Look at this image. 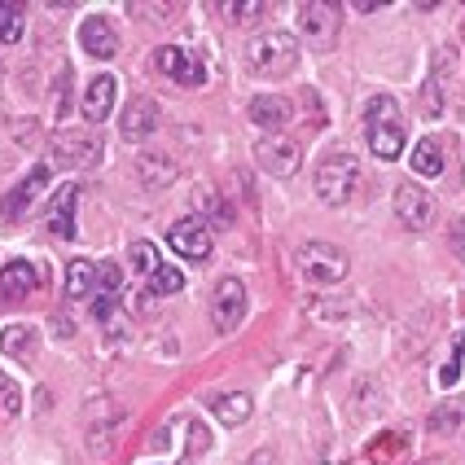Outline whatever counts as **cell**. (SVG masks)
<instances>
[{"mask_svg":"<svg viewBox=\"0 0 465 465\" xmlns=\"http://www.w3.org/2000/svg\"><path fill=\"white\" fill-rule=\"evenodd\" d=\"M154 71L163 79H172V84H181V88H203L207 84V62L189 45H163V49H154Z\"/></svg>","mask_w":465,"mask_h":465,"instance_id":"5b68a950","label":"cell"},{"mask_svg":"<svg viewBox=\"0 0 465 465\" xmlns=\"http://www.w3.org/2000/svg\"><path fill=\"white\" fill-rule=\"evenodd\" d=\"M246 62H251V71H259V75L282 79L299 66V45H294L290 31H263V35H255L246 45Z\"/></svg>","mask_w":465,"mask_h":465,"instance_id":"277c9868","label":"cell"},{"mask_svg":"<svg viewBox=\"0 0 465 465\" xmlns=\"http://www.w3.org/2000/svg\"><path fill=\"white\" fill-rule=\"evenodd\" d=\"M294 26H299V35H303L308 45H334L338 26H342V9H338V5H325V0H308V5H299Z\"/></svg>","mask_w":465,"mask_h":465,"instance_id":"52a82bcc","label":"cell"},{"mask_svg":"<svg viewBox=\"0 0 465 465\" xmlns=\"http://www.w3.org/2000/svg\"><path fill=\"white\" fill-rule=\"evenodd\" d=\"M124 290V268L119 263H102V294H119Z\"/></svg>","mask_w":465,"mask_h":465,"instance_id":"d6a6232c","label":"cell"},{"mask_svg":"<svg viewBox=\"0 0 465 465\" xmlns=\"http://www.w3.org/2000/svg\"><path fill=\"white\" fill-rule=\"evenodd\" d=\"M246 465H268V452H255V457H251Z\"/></svg>","mask_w":465,"mask_h":465,"instance_id":"d590c367","label":"cell"},{"mask_svg":"<svg viewBox=\"0 0 465 465\" xmlns=\"http://www.w3.org/2000/svg\"><path fill=\"white\" fill-rule=\"evenodd\" d=\"M242 316H246V285L237 277H224L215 285V294H211V325L220 334H229V330L242 325Z\"/></svg>","mask_w":465,"mask_h":465,"instance_id":"30bf717a","label":"cell"},{"mask_svg":"<svg viewBox=\"0 0 465 465\" xmlns=\"http://www.w3.org/2000/svg\"><path fill=\"white\" fill-rule=\"evenodd\" d=\"M114 97H119V84L114 75H93L88 79V88H84V97H79V114L88 119V124H102L114 114Z\"/></svg>","mask_w":465,"mask_h":465,"instance_id":"4fadbf2b","label":"cell"},{"mask_svg":"<svg viewBox=\"0 0 465 465\" xmlns=\"http://www.w3.org/2000/svg\"><path fill=\"white\" fill-rule=\"evenodd\" d=\"M211 413L220 417L224 426H242L246 417H251V409H255V400L246 395V391H224V395H207Z\"/></svg>","mask_w":465,"mask_h":465,"instance_id":"44dd1931","label":"cell"},{"mask_svg":"<svg viewBox=\"0 0 465 465\" xmlns=\"http://www.w3.org/2000/svg\"><path fill=\"white\" fill-rule=\"evenodd\" d=\"M465 426V400H443L440 409L430 413V430H440V435H457Z\"/></svg>","mask_w":465,"mask_h":465,"instance_id":"484cf974","label":"cell"},{"mask_svg":"<svg viewBox=\"0 0 465 465\" xmlns=\"http://www.w3.org/2000/svg\"><path fill=\"white\" fill-rule=\"evenodd\" d=\"M66 294H71L75 303H93V299L102 294V263L71 259V268H66Z\"/></svg>","mask_w":465,"mask_h":465,"instance_id":"e0dca14e","label":"cell"},{"mask_svg":"<svg viewBox=\"0 0 465 465\" xmlns=\"http://www.w3.org/2000/svg\"><path fill=\"white\" fill-rule=\"evenodd\" d=\"M255 163L268 172V176L290 181V176L303 167V150H299L294 141H285V136H268V141H259L255 145Z\"/></svg>","mask_w":465,"mask_h":465,"instance_id":"7c38bea8","label":"cell"},{"mask_svg":"<svg viewBox=\"0 0 465 465\" xmlns=\"http://www.w3.org/2000/svg\"><path fill=\"white\" fill-rule=\"evenodd\" d=\"M220 14H224L229 23L251 26V23H259V18L268 14V5H263V0H224V5H220Z\"/></svg>","mask_w":465,"mask_h":465,"instance_id":"83f0119b","label":"cell"},{"mask_svg":"<svg viewBox=\"0 0 465 465\" xmlns=\"http://www.w3.org/2000/svg\"><path fill=\"white\" fill-rule=\"evenodd\" d=\"M417 176H443V167H448V158H443V145L435 136H426V141H417L413 154H409Z\"/></svg>","mask_w":465,"mask_h":465,"instance_id":"603a6c76","label":"cell"},{"mask_svg":"<svg viewBox=\"0 0 465 465\" xmlns=\"http://www.w3.org/2000/svg\"><path fill=\"white\" fill-rule=\"evenodd\" d=\"M49 150H53V163H62L71 172H84V167H97L102 163V141L97 136H84V132H57Z\"/></svg>","mask_w":465,"mask_h":465,"instance_id":"9c48e42d","label":"cell"},{"mask_svg":"<svg viewBox=\"0 0 465 465\" xmlns=\"http://www.w3.org/2000/svg\"><path fill=\"white\" fill-rule=\"evenodd\" d=\"M391 203H395V215H400L404 229L421 232L435 224V198H430L421 184H395V198H391Z\"/></svg>","mask_w":465,"mask_h":465,"instance_id":"8fae6325","label":"cell"},{"mask_svg":"<svg viewBox=\"0 0 465 465\" xmlns=\"http://www.w3.org/2000/svg\"><path fill=\"white\" fill-rule=\"evenodd\" d=\"M404 448H409V430H387L382 440H373L369 448H364V457H369L373 465H391Z\"/></svg>","mask_w":465,"mask_h":465,"instance_id":"d4e9b609","label":"cell"},{"mask_svg":"<svg viewBox=\"0 0 465 465\" xmlns=\"http://www.w3.org/2000/svg\"><path fill=\"white\" fill-rule=\"evenodd\" d=\"M167 246L181 259H189V263H207L211 251H215V232H211L207 220L189 215V220H176V224L167 229Z\"/></svg>","mask_w":465,"mask_h":465,"instance_id":"8992f818","label":"cell"},{"mask_svg":"<svg viewBox=\"0 0 465 465\" xmlns=\"http://www.w3.org/2000/svg\"><path fill=\"white\" fill-rule=\"evenodd\" d=\"M128 263H132V272H141V277H154L158 268H163V259H158V246H154V242H132Z\"/></svg>","mask_w":465,"mask_h":465,"instance_id":"f546056e","label":"cell"},{"mask_svg":"<svg viewBox=\"0 0 465 465\" xmlns=\"http://www.w3.org/2000/svg\"><path fill=\"white\" fill-rule=\"evenodd\" d=\"M75 207H79V184H62L49 198V229L57 237H75Z\"/></svg>","mask_w":465,"mask_h":465,"instance_id":"ac0fdd59","label":"cell"},{"mask_svg":"<svg viewBox=\"0 0 465 465\" xmlns=\"http://www.w3.org/2000/svg\"><path fill=\"white\" fill-rule=\"evenodd\" d=\"M440 110H443V88H440V79L430 75V84L421 88V114H426V119H435Z\"/></svg>","mask_w":465,"mask_h":465,"instance_id":"1f68e13d","label":"cell"},{"mask_svg":"<svg viewBox=\"0 0 465 465\" xmlns=\"http://www.w3.org/2000/svg\"><path fill=\"white\" fill-rule=\"evenodd\" d=\"M364 141H369L373 158H382V163H395L400 150L409 145L404 114H400V102H395L391 93H373V97L364 102Z\"/></svg>","mask_w":465,"mask_h":465,"instance_id":"6da1fadb","label":"cell"},{"mask_svg":"<svg viewBox=\"0 0 465 465\" xmlns=\"http://www.w3.org/2000/svg\"><path fill=\"white\" fill-rule=\"evenodd\" d=\"M136 176H141L145 189H167V184L181 181V167L167 154H141L136 158Z\"/></svg>","mask_w":465,"mask_h":465,"instance_id":"ffe728a7","label":"cell"},{"mask_svg":"<svg viewBox=\"0 0 465 465\" xmlns=\"http://www.w3.org/2000/svg\"><path fill=\"white\" fill-rule=\"evenodd\" d=\"M351 9H364V14H373V9H387V5H382V0H356Z\"/></svg>","mask_w":465,"mask_h":465,"instance_id":"e575fe53","label":"cell"},{"mask_svg":"<svg viewBox=\"0 0 465 465\" xmlns=\"http://www.w3.org/2000/svg\"><path fill=\"white\" fill-rule=\"evenodd\" d=\"M158 102L154 97H132L128 105H124V114H119V132L128 136V141H141V136H154L158 128Z\"/></svg>","mask_w":465,"mask_h":465,"instance_id":"5bb4252c","label":"cell"},{"mask_svg":"<svg viewBox=\"0 0 465 465\" xmlns=\"http://www.w3.org/2000/svg\"><path fill=\"white\" fill-rule=\"evenodd\" d=\"M114 308H119V294H97V299H93V316H97V321H110Z\"/></svg>","mask_w":465,"mask_h":465,"instance_id":"836d02e7","label":"cell"},{"mask_svg":"<svg viewBox=\"0 0 465 465\" xmlns=\"http://www.w3.org/2000/svg\"><path fill=\"white\" fill-rule=\"evenodd\" d=\"M23 5L0 0V45H18L23 40Z\"/></svg>","mask_w":465,"mask_h":465,"instance_id":"4316f807","label":"cell"},{"mask_svg":"<svg viewBox=\"0 0 465 465\" xmlns=\"http://www.w3.org/2000/svg\"><path fill=\"white\" fill-rule=\"evenodd\" d=\"M35 285H40V277H35V268H31L26 259L5 263V268H0V303H18V299H26Z\"/></svg>","mask_w":465,"mask_h":465,"instance_id":"d6986e66","label":"cell"},{"mask_svg":"<svg viewBox=\"0 0 465 465\" xmlns=\"http://www.w3.org/2000/svg\"><path fill=\"white\" fill-rule=\"evenodd\" d=\"M150 465H167V461H150ZM172 465H193V461H184V457H181V461H172Z\"/></svg>","mask_w":465,"mask_h":465,"instance_id":"8d00e7d4","label":"cell"},{"mask_svg":"<svg viewBox=\"0 0 465 465\" xmlns=\"http://www.w3.org/2000/svg\"><path fill=\"white\" fill-rule=\"evenodd\" d=\"M312 184H316V198H321V203L342 207V203L356 193V184H361V158L347 154V150H330V154L321 158Z\"/></svg>","mask_w":465,"mask_h":465,"instance_id":"7a4b0ae2","label":"cell"},{"mask_svg":"<svg viewBox=\"0 0 465 465\" xmlns=\"http://www.w3.org/2000/svg\"><path fill=\"white\" fill-rule=\"evenodd\" d=\"M294 268H299V277L308 285L325 290V285H338L347 277L351 259H347V251H338L330 242H303V246L294 251Z\"/></svg>","mask_w":465,"mask_h":465,"instance_id":"3957f363","label":"cell"},{"mask_svg":"<svg viewBox=\"0 0 465 465\" xmlns=\"http://www.w3.org/2000/svg\"><path fill=\"white\" fill-rule=\"evenodd\" d=\"M79 45H84V53L88 57H114L119 53V31H114V23L110 18H102V14H93V18H84V26H79Z\"/></svg>","mask_w":465,"mask_h":465,"instance_id":"9a60e30c","label":"cell"},{"mask_svg":"<svg viewBox=\"0 0 465 465\" xmlns=\"http://www.w3.org/2000/svg\"><path fill=\"white\" fill-rule=\"evenodd\" d=\"M105 413V400H97L93 409H88V443H93V452H105L110 448V435L119 430V421H124V409L114 404V413L102 417Z\"/></svg>","mask_w":465,"mask_h":465,"instance_id":"7402d4cb","label":"cell"},{"mask_svg":"<svg viewBox=\"0 0 465 465\" xmlns=\"http://www.w3.org/2000/svg\"><path fill=\"white\" fill-rule=\"evenodd\" d=\"M145 290H150V294H158V299H167V294H181V290H184L181 268H167V263H163L154 277H145Z\"/></svg>","mask_w":465,"mask_h":465,"instance_id":"4dcf8cb0","label":"cell"},{"mask_svg":"<svg viewBox=\"0 0 465 465\" xmlns=\"http://www.w3.org/2000/svg\"><path fill=\"white\" fill-rule=\"evenodd\" d=\"M193 207H198V220H207V224H215V229H229V220H232V211L224 207V198L215 193V189H198L193 193Z\"/></svg>","mask_w":465,"mask_h":465,"instance_id":"cb8c5ba5","label":"cell"},{"mask_svg":"<svg viewBox=\"0 0 465 465\" xmlns=\"http://www.w3.org/2000/svg\"><path fill=\"white\" fill-rule=\"evenodd\" d=\"M246 114H251V124H255V128L282 132L285 124L294 119V105L285 102V97H277V93H259V97H251Z\"/></svg>","mask_w":465,"mask_h":465,"instance_id":"2e32d148","label":"cell"},{"mask_svg":"<svg viewBox=\"0 0 465 465\" xmlns=\"http://www.w3.org/2000/svg\"><path fill=\"white\" fill-rule=\"evenodd\" d=\"M31 342H35V330H31V325H9V330L0 334V351L14 356V361H23L26 351H31Z\"/></svg>","mask_w":465,"mask_h":465,"instance_id":"f1b7e54d","label":"cell"},{"mask_svg":"<svg viewBox=\"0 0 465 465\" xmlns=\"http://www.w3.org/2000/svg\"><path fill=\"white\" fill-rule=\"evenodd\" d=\"M49 181H53V172H49V163H40V167H31L23 181L14 184V193H5L0 198V220L5 224H14V220H23L26 211H31V203L49 189Z\"/></svg>","mask_w":465,"mask_h":465,"instance_id":"ba28073f","label":"cell"}]
</instances>
